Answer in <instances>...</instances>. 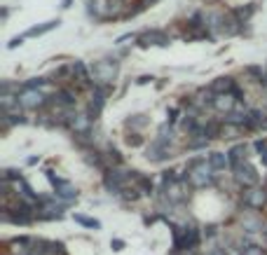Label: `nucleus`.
Here are the masks:
<instances>
[{
	"instance_id": "nucleus-1",
	"label": "nucleus",
	"mask_w": 267,
	"mask_h": 255,
	"mask_svg": "<svg viewBox=\"0 0 267 255\" xmlns=\"http://www.w3.org/2000/svg\"><path fill=\"white\" fill-rule=\"evenodd\" d=\"M188 176H190V183L195 185V188H206V185H211L213 183V166L211 164H206V161L195 159L190 164Z\"/></svg>"
},
{
	"instance_id": "nucleus-2",
	"label": "nucleus",
	"mask_w": 267,
	"mask_h": 255,
	"mask_svg": "<svg viewBox=\"0 0 267 255\" xmlns=\"http://www.w3.org/2000/svg\"><path fill=\"white\" fill-rule=\"evenodd\" d=\"M199 241V232L195 227H173V248L188 250L195 248Z\"/></svg>"
},
{
	"instance_id": "nucleus-3",
	"label": "nucleus",
	"mask_w": 267,
	"mask_h": 255,
	"mask_svg": "<svg viewBox=\"0 0 267 255\" xmlns=\"http://www.w3.org/2000/svg\"><path fill=\"white\" fill-rule=\"evenodd\" d=\"M234 181L239 183V185H244V188H253L255 183H258V174H255V168L251 166V164H246V161H239V164H234Z\"/></svg>"
},
{
	"instance_id": "nucleus-4",
	"label": "nucleus",
	"mask_w": 267,
	"mask_h": 255,
	"mask_svg": "<svg viewBox=\"0 0 267 255\" xmlns=\"http://www.w3.org/2000/svg\"><path fill=\"white\" fill-rule=\"evenodd\" d=\"M267 204V192L262 188H251L248 192H244V206L251 211H258Z\"/></svg>"
},
{
	"instance_id": "nucleus-5",
	"label": "nucleus",
	"mask_w": 267,
	"mask_h": 255,
	"mask_svg": "<svg viewBox=\"0 0 267 255\" xmlns=\"http://www.w3.org/2000/svg\"><path fill=\"white\" fill-rule=\"evenodd\" d=\"M47 178H49V183H52V185L56 188V195L61 197V199H68V202H70V199H75V197H77V190L73 188L68 181H61V178H56L52 171L47 174Z\"/></svg>"
},
{
	"instance_id": "nucleus-6",
	"label": "nucleus",
	"mask_w": 267,
	"mask_h": 255,
	"mask_svg": "<svg viewBox=\"0 0 267 255\" xmlns=\"http://www.w3.org/2000/svg\"><path fill=\"white\" fill-rule=\"evenodd\" d=\"M17 101H19V106L33 110V108H40L42 103H45V96H42L40 89H24V94H21Z\"/></svg>"
},
{
	"instance_id": "nucleus-7",
	"label": "nucleus",
	"mask_w": 267,
	"mask_h": 255,
	"mask_svg": "<svg viewBox=\"0 0 267 255\" xmlns=\"http://www.w3.org/2000/svg\"><path fill=\"white\" fill-rule=\"evenodd\" d=\"M94 75L99 82H113L117 75V63H110V61H103V63H96L94 66Z\"/></svg>"
},
{
	"instance_id": "nucleus-8",
	"label": "nucleus",
	"mask_w": 267,
	"mask_h": 255,
	"mask_svg": "<svg viewBox=\"0 0 267 255\" xmlns=\"http://www.w3.org/2000/svg\"><path fill=\"white\" fill-rule=\"evenodd\" d=\"M138 40H141L138 42L141 47H150V45H162V47H164V45H169V38H166L162 31H148V33H143Z\"/></svg>"
},
{
	"instance_id": "nucleus-9",
	"label": "nucleus",
	"mask_w": 267,
	"mask_h": 255,
	"mask_svg": "<svg viewBox=\"0 0 267 255\" xmlns=\"http://www.w3.org/2000/svg\"><path fill=\"white\" fill-rule=\"evenodd\" d=\"M169 157V143L166 141H155L148 148V159H152V161H162V159H166Z\"/></svg>"
},
{
	"instance_id": "nucleus-10",
	"label": "nucleus",
	"mask_w": 267,
	"mask_h": 255,
	"mask_svg": "<svg viewBox=\"0 0 267 255\" xmlns=\"http://www.w3.org/2000/svg\"><path fill=\"white\" fill-rule=\"evenodd\" d=\"M234 101H237V99H234L232 94H216L213 96V108H216V110H220V113H232V108H234Z\"/></svg>"
},
{
	"instance_id": "nucleus-11",
	"label": "nucleus",
	"mask_w": 267,
	"mask_h": 255,
	"mask_svg": "<svg viewBox=\"0 0 267 255\" xmlns=\"http://www.w3.org/2000/svg\"><path fill=\"white\" fill-rule=\"evenodd\" d=\"M213 92H216V94H232L234 89V82H232V77H218V80L213 82Z\"/></svg>"
},
{
	"instance_id": "nucleus-12",
	"label": "nucleus",
	"mask_w": 267,
	"mask_h": 255,
	"mask_svg": "<svg viewBox=\"0 0 267 255\" xmlns=\"http://www.w3.org/2000/svg\"><path fill=\"white\" fill-rule=\"evenodd\" d=\"M89 122H92L89 115H75V117L70 120V129L77 131V134H87V131H89Z\"/></svg>"
},
{
	"instance_id": "nucleus-13",
	"label": "nucleus",
	"mask_w": 267,
	"mask_h": 255,
	"mask_svg": "<svg viewBox=\"0 0 267 255\" xmlns=\"http://www.w3.org/2000/svg\"><path fill=\"white\" fill-rule=\"evenodd\" d=\"M209 164H211L213 168H225L230 166L232 161H230V154H223V152H213L211 157H209Z\"/></svg>"
},
{
	"instance_id": "nucleus-14",
	"label": "nucleus",
	"mask_w": 267,
	"mask_h": 255,
	"mask_svg": "<svg viewBox=\"0 0 267 255\" xmlns=\"http://www.w3.org/2000/svg\"><path fill=\"white\" fill-rule=\"evenodd\" d=\"M54 101L61 103V106H73V103H75V96H73V92L63 89V92H56L54 94Z\"/></svg>"
},
{
	"instance_id": "nucleus-15",
	"label": "nucleus",
	"mask_w": 267,
	"mask_h": 255,
	"mask_svg": "<svg viewBox=\"0 0 267 255\" xmlns=\"http://www.w3.org/2000/svg\"><path fill=\"white\" fill-rule=\"evenodd\" d=\"M230 161H232V166L234 164H239V161H244V154H246V145H234L232 150H230Z\"/></svg>"
},
{
	"instance_id": "nucleus-16",
	"label": "nucleus",
	"mask_w": 267,
	"mask_h": 255,
	"mask_svg": "<svg viewBox=\"0 0 267 255\" xmlns=\"http://www.w3.org/2000/svg\"><path fill=\"white\" fill-rule=\"evenodd\" d=\"M241 225H244V229H246V232H260V229H262L260 220H258V218H248V215H244V218H241Z\"/></svg>"
},
{
	"instance_id": "nucleus-17",
	"label": "nucleus",
	"mask_w": 267,
	"mask_h": 255,
	"mask_svg": "<svg viewBox=\"0 0 267 255\" xmlns=\"http://www.w3.org/2000/svg\"><path fill=\"white\" fill-rule=\"evenodd\" d=\"M59 24H61L59 19H56V21H47L45 26H35V28H31V31H28L26 35H42V33H47V31H52V28H56Z\"/></svg>"
},
{
	"instance_id": "nucleus-18",
	"label": "nucleus",
	"mask_w": 267,
	"mask_h": 255,
	"mask_svg": "<svg viewBox=\"0 0 267 255\" xmlns=\"http://www.w3.org/2000/svg\"><path fill=\"white\" fill-rule=\"evenodd\" d=\"M73 73H77V80H80V82H87L89 80L87 68H84L82 61H75V63H73Z\"/></svg>"
},
{
	"instance_id": "nucleus-19",
	"label": "nucleus",
	"mask_w": 267,
	"mask_h": 255,
	"mask_svg": "<svg viewBox=\"0 0 267 255\" xmlns=\"http://www.w3.org/2000/svg\"><path fill=\"white\" fill-rule=\"evenodd\" d=\"M204 134H206V138H216V136L223 134V129H220L216 122H209V124L204 127Z\"/></svg>"
},
{
	"instance_id": "nucleus-20",
	"label": "nucleus",
	"mask_w": 267,
	"mask_h": 255,
	"mask_svg": "<svg viewBox=\"0 0 267 255\" xmlns=\"http://www.w3.org/2000/svg\"><path fill=\"white\" fill-rule=\"evenodd\" d=\"M75 220L80 222V225H84V227H94V229H99V227H101V222H99V220H94V218H84V215H75Z\"/></svg>"
},
{
	"instance_id": "nucleus-21",
	"label": "nucleus",
	"mask_w": 267,
	"mask_h": 255,
	"mask_svg": "<svg viewBox=\"0 0 267 255\" xmlns=\"http://www.w3.org/2000/svg\"><path fill=\"white\" fill-rule=\"evenodd\" d=\"M87 12L89 14H92V17H101V0H89V3H87Z\"/></svg>"
},
{
	"instance_id": "nucleus-22",
	"label": "nucleus",
	"mask_w": 267,
	"mask_h": 255,
	"mask_svg": "<svg viewBox=\"0 0 267 255\" xmlns=\"http://www.w3.org/2000/svg\"><path fill=\"white\" fill-rule=\"evenodd\" d=\"M241 250H244V255H265V250L260 246H246V248H241Z\"/></svg>"
},
{
	"instance_id": "nucleus-23",
	"label": "nucleus",
	"mask_w": 267,
	"mask_h": 255,
	"mask_svg": "<svg viewBox=\"0 0 267 255\" xmlns=\"http://www.w3.org/2000/svg\"><path fill=\"white\" fill-rule=\"evenodd\" d=\"M141 136L138 134H131V136H127V145H131V148H136V145H141Z\"/></svg>"
},
{
	"instance_id": "nucleus-24",
	"label": "nucleus",
	"mask_w": 267,
	"mask_h": 255,
	"mask_svg": "<svg viewBox=\"0 0 267 255\" xmlns=\"http://www.w3.org/2000/svg\"><path fill=\"white\" fill-rule=\"evenodd\" d=\"M262 127H267V120H265V124H262Z\"/></svg>"
}]
</instances>
